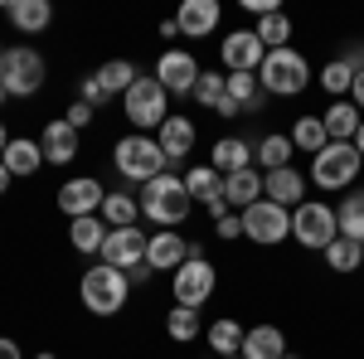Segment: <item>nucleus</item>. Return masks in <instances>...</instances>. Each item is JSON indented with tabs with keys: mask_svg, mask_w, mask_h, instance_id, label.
<instances>
[{
	"mask_svg": "<svg viewBox=\"0 0 364 359\" xmlns=\"http://www.w3.org/2000/svg\"><path fill=\"white\" fill-rule=\"evenodd\" d=\"M190 97H195L199 107H219L228 97V73H199V83H195Z\"/></svg>",
	"mask_w": 364,
	"mask_h": 359,
	"instance_id": "nucleus-39",
	"label": "nucleus"
},
{
	"mask_svg": "<svg viewBox=\"0 0 364 359\" xmlns=\"http://www.w3.org/2000/svg\"><path fill=\"white\" fill-rule=\"evenodd\" d=\"M219 58H224V73H257L262 58H267V44L252 29H233V34H224V44H219Z\"/></svg>",
	"mask_w": 364,
	"mask_h": 359,
	"instance_id": "nucleus-14",
	"label": "nucleus"
},
{
	"mask_svg": "<svg viewBox=\"0 0 364 359\" xmlns=\"http://www.w3.org/2000/svg\"><path fill=\"white\" fill-rule=\"evenodd\" d=\"M219 20H224L219 0H185L180 15H175V29H180L185 39H209V34L219 29Z\"/></svg>",
	"mask_w": 364,
	"mask_h": 359,
	"instance_id": "nucleus-17",
	"label": "nucleus"
},
{
	"mask_svg": "<svg viewBox=\"0 0 364 359\" xmlns=\"http://www.w3.org/2000/svg\"><path fill=\"white\" fill-rule=\"evenodd\" d=\"M166 335H170V340H180V345L199 340V311H190V306H175V311L166 316Z\"/></svg>",
	"mask_w": 364,
	"mask_h": 359,
	"instance_id": "nucleus-38",
	"label": "nucleus"
},
{
	"mask_svg": "<svg viewBox=\"0 0 364 359\" xmlns=\"http://www.w3.org/2000/svg\"><path fill=\"white\" fill-rule=\"evenodd\" d=\"M102 199H107V190H102V180H97V175H73V180H63L58 194H54V204L68 214V219L102 214Z\"/></svg>",
	"mask_w": 364,
	"mask_h": 359,
	"instance_id": "nucleus-11",
	"label": "nucleus"
},
{
	"mask_svg": "<svg viewBox=\"0 0 364 359\" xmlns=\"http://www.w3.org/2000/svg\"><path fill=\"white\" fill-rule=\"evenodd\" d=\"M0 63H5V44H0Z\"/></svg>",
	"mask_w": 364,
	"mask_h": 359,
	"instance_id": "nucleus-53",
	"label": "nucleus"
},
{
	"mask_svg": "<svg viewBox=\"0 0 364 359\" xmlns=\"http://www.w3.org/2000/svg\"><path fill=\"white\" fill-rule=\"evenodd\" d=\"M5 97H10V92H5V83H0V102H5Z\"/></svg>",
	"mask_w": 364,
	"mask_h": 359,
	"instance_id": "nucleus-51",
	"label": "nucleus"
},
{
	"mask_svg": "<svg viewBox=\"0 0 364 359\" xmlns=\"http://www.w3.org/2000/svg\"><path fill=\"white\" fill-rule=\"evenodd\" d=\"M224 194H228V209H248V204H257L262 199V170H238V175H224Z\"/></svg>",
	"mask_w": 364,
	"mask_h": 359,
	"instance_id": "nucleus-26",
	"label": "nucleus"
},
{
	"mask_svg": "<svg viewBox=\"0 0 364 359\" xmlns=\"http://www.w3.org/2000/svg\"><path fill=\"white\" fill-rule=\"evenodd\" d=\"M262 199H272L282 209H296V204H306V175L296 166L287 170H267L262 175Z\"/></svg>",
	"mask_w": 364,
	"mask_h": 359,
	"instance_id": "nucleus-18",
	"label": "nucleus"
},
{
	"mask_svg": "<svg viewBox=\"0 0 364 359\" xmlns=\"http://www.w3.org/2000/svg\"><path fill=\"white\" fill-rule=\"evenodd\" d=\"M78 296H83V306L92 311V316H117L122 306H127V296H132V277L117 272V267H107V262H97V267H87L83 282H78Z\"/></svg>",
	"mask_w": 364,
	"mask_h": 359,
	"instance_id": "nucleus-4",
	"label": "nucleus"
},
{
	"mask_svg": "<svg viewBox=\"0 0 364 359\" xmlns=\"http://www.w3.org/2000/svg\"><path fill=\"white\" fill-rule=\"evenodd\" d=\"M0 166L10 170L15 180H25V175H34V170L44 166V151H39V141H29V136H15L10 146H5V156H0Z\"/></svg>",
	"mask_w": 364,
	"mask_h": 359,
	"instance_id": "nucleus-24",
	"label": "nucleus"
},
{
	"mask_svg": "<svg viewBox=\"0 0 364 359\" xmlns=\"http://www.w3.org/2000/svg\"><path fill=\"white\" fill-rule=\"evenodd\" d=\"M252 161H257V146H248L243 136H219L209 146V170H219V175H238Z\"/></svg>",
	"mask_w": 364,
	"mask_h": 359,
	"instance_id": "nucleus-19",
	"label": "nucleus"
},
{
	"mask_svg": "<svg viewBox=\"0 0 364 359\" xmlns=\"http://www.w3.org/2000/svg\"><path fill=\"white\" fill-rule=\"evenodd\" d=\"M199 68L195 63V54H185V49H166V54L156 58V83L166 87L170 97H190L195 92V83H199Z\"/></svg>",
	"mask_w": 364,
	"mask_h": 359,
	"instance_id": "nucleus-13",
	"label": "nucleus"
},
{
	"mask_svg": "<svg viewBox=\"0 0 364 359\" xmlns=\"http://www.w3.org/2000/svg\"><path fill=\"white\" fill-rule=\"evenodd\" d=\"M316 83H321V87H326V92H331V97L340 102V97H350V87H355V73H350L340 58H331V63L316 73Z\"/></svg>",
	"mask_w": 364,
	"mask_h": 359,
	"instance_id": "nucleus-37",
	"label": "nucleus"
},
{
	"mask_svg": "<svg viewBox=\"0 0 364 359\" xmlns=\"http://www.w3.org/2000/svg\"><path fill=\"white\" fill-rule=\"evenodd\" d=\"M39 151H44V166H68V161H78V132L63 117H54L39 136Z\"/></svg>",
	"mask_w": 364,
	"mask_h": 359,
	"instance_id": "nucleus-20",
	"label": "nucleus"
},
{
	"mask_svg": "<svg viewBox=\"0 0 364 359\" xmlns=\"http://www.w3.org/2000/svg\"><path fill=\"white\" fill-rule=\"evenodd\" d=\"M214 112H219V117H228V122H233V117H243V107H238L233 97H224V102H219V107H214Z\"/></svg>",
	"mask_w": 364,
	"mask_h": 359,
	"instance_id": "nucleus-45",
	"label": "nucleus"
},
{
	"mask_svg": "<svg viewBox=\"0 0 364 359\" xmlns=\"http://www.w3.org/2000/svg\"><path fill=\"white\" fill-rule=\"evenodd\" d=\"M5 20L20 29V34H44L54 25V5L49 0H10L5 5Z\"/></svg>",
	"mask_w": 364,
	"mask_h": 359,
	"instance_id": "nucleus-22",
	"label": "nucleus"
},
{
	"mask_svg": "<svg viewBox=\"0 0 364 359\" xmlns=\"http://www.w3.org/2000/svg\"><path fill=\"white\" fill-rule=\"evenodd\" d=\"M136 78H141V68L132 63V58H107V63L97 68V83L107 87V97H127Z\"/></svg>",
	"mask_w": 364,
	"mask_h": 359,
	"instance_id": "nucleus-29",
	"label": "nucleus"
},
{
	"mask_svg": "<svg viewBox=\"0 0 364 359\" xmlns=\"http://www.w3.org/2000/svg\"><path fill=\"white\" fill-rule=\"evenodd\" d=\"M282 359H301V355H291V350H287V355H282Z\"/></svg>",
	"mask_w": 364,
	"mask_h": 359,
	"instance_id": "nucleus-52",
	"label": "nucleus"
},
{
	"mask_svg": "<svg viewBox=\"0 0 364 359\" xmlns=\"http://www.w3.org/2000/svg\"><path fill=\"white\" fill-rule=\"evenodd\" d=\"M10 180H15V175H10V170H5V166H0V194H5V190H10Z\"/></svg>",
	"mask_w": 364,
	"mask_h": 359,
	"instance_id": "nucleus-47",
	"label": "nucleus"
},
{
	"mask_svg": "<svg viewBox=\"0 0 364 359\" xmlns=\"http://www.w3.org/2000/svg\"><path fill=\"white\" fill-rule=\"evenodd\" d=\"M141 214L156 223V228H180V223L190 219V209H195V199L185 190V175H156L151 185H141Z\"/></svg>",
	"mask_w": 364,
	"mask_h": 359,
	"instance_id": "nucleus-1",
	"label": "nucleus"
},
{
	"mask_svg": "<svg viewBox=\"0 0 364 359\" xmlns=\"http://www.w3.org/2000/svg\"><path fill=\"white\" fill-rule=\"evenodd\" d=\"M92 117H97V112L87 107V102H73V107L63 112V122H68L73 132H83V127H92Z\"/></svg>",
	"mask_w": 364,
	"mask_h": 359,
	"instance_id": "nucleus-41",
	"label": "nucleus"
},
{
	"mask_svg": "<svg viewBox=\"0 0 364 359\" xmlns=\"http://www.w3.org/2000/svg\"><path fill=\"white\" fill-rule=\"evenodd\" d=\"M326 262H331V272H360L364 267V243H355V238H336V243L326 248Z\"/></svg>",
	"mask_w": 364,
	"mask_h": 359,
	"instance_id": "nucleus-35",
	"label": "nucleus"
},
{
	"mask_svg": "<svg viewBox=\"0 0 364 359\" xmlns=\"http://www.w3.org/2000/svg\"><path fill=\"white\" fill-rule=\"evenodd\" d=\"M141 219V199L132 190H107V199H102V223L107 228H136Z\"/></svg>",
	"mask_w": 364,
	"mask_h": 359,
	"instance_id": "nucleus-27",
	"label": "nucleus"
},
{
	"mask_svg": "<svg viewBox=\"0 0 364 359\" xmlns=\"http://www.w3.org/2000/svg\"><path fill=\"white\" fill-rule=\"evenodd\" d=\"M185 190H190V199H195V204H204V209H209L214 219H224V214H233V209H228L224 175H219V170H209V166L185 170Z\"/></svg>",
	"mask_w": 364,
	"mask_h": 359,
	"instance_id": "nucleus-16",
	"label": "nucleus"
},
{
	"mask_svg": "<svg viewBox=\"0 0 364 359\" xmlns=\"http://www.w3.org/2000/svg\"><path fill=\"white\" fill-rule=\"evenodd\" d=\"M5 146H10V132H5V122H0V156H5Z\"/></svg>",
	"mask_w": 364,
	"mask_h": 359,
	"instance_id": "nucleus-49",
	"label": "nucleus"
},
{
	"mask_svg": "<svg viewBox=\"0 0 364 359\" xmlns=\"http://www.w3.org/2000/svg\"><path fill=\"white\" fill-rule=\"evenodd\" d=\"M291 238L311 252H326L331 243L340 238V219L331 204H321V199H306V204H296L291 209Z\"/></svg>",
	"mask_w": 364,
	"mask_h": 359,
	"instance_id": "nucleus-7",
	"label": "nucleus"
},
{
	"mask_svg": "<svg viewBox=\"0 0 364 359\" xmlns=\"http://www.w3.org/2000/svg\"><path fill=\"white\" fill-rule=\"evenodd\" d=\"M257 83H262L267 97H296V92H306L311 87L306 54H296L291 44H287V49H267L262 68H257Z\"/></svg>",
	"mask_w": 364,
	"mask_h": 359,
	"instance_id": "nucleus-3",
	"label": "nucleus"
},
{
	"mask_svg": "<svg viewBox=\"0 0 364 359\" xmlns=\"http://www.w3.org/2000/svg\"><path fill=\"white\" fill-rule=\"evenodd\" d=\"M122 112H127V122L136 127L141 136H151V132H161V122L170 117V92L156 78H136L132 92L122 97Z\"/></svg>",
	"mask_w": 364,
	"mask_h": 359,
	"instance_id": "nucleus-6",
	"label": "nucleus"
},
{
	"mask_svg": "<svg viewBox=\"0 0 364 359\" xmlns=\"http://www.w3.org/2000/svg\"><path fill=\"white\" fill-rule=\"evenodd\" d=\"M326 122L321 117H296V127H291V146L296 151H306V156H321L326 151Z\"/></svg>",
	"mask_w": 364,
	"mask_h": 359,
	"instance_id": "nucleus-32",
	"label": "nucleus"
},
{
	"mask_svg": "<svg viewBox=\"0 0 364 359\" xmlns=\"http://www.w3.org/2000/svg\"><path fill=\"white\" fill-rule=\"evenodd\" d=\"M291 151H296V146H291V136H282V132L262 136L257 141V166H262V175H267V170H287L291 166Z\"/></svg>",
	"mask_w": 364,
	"mask_h": 359,
	"instance_id": "nucleus-30",
	"label": "nucleus"
},
{
	"mask_svg": "<svg viewBox=\"0 0 364 359\" xmlns=\"http://www.w3.org/2000/svg\"><path fill=\"white\" fill-rule=\"evenodd\" d=\"M340 219V238H355V243H364V194H345L336 209Z\"/></svg>",
	"mask_w": 364,
	"mask_h": 359,
	"instance_id": "nucleus-33",
	"label": "nucleus"
},
{
	"mask_svg": "<svg viewBox=\"0 0 364 359\" xmlns=\"http://www.w3.org/2000/svg\"><path fill=\"white\" fill-rule=\"evenodd\" d=\"M146 243H151V233H141V228H112L97 257H102L107 267L132 277L136 267H146Z\"/></svg>",
	"mask_w": 364,
	"mask_h": 359,
	"instance_id": "nucleus-12",
	"label": "nucleus"
},
{
	"mask_svg": "<svg viewBox=\"0 0 364 359\" xmlns=\"http://www.w3.org/2000/svg\"><path fill=\"white\" fill-rule=\"evenodd\" d=\"M156 141H161V151H166V161L175 166V161H185V156L195 151L199 132H195V122H190V117H175V112H170L166 122H161V132H156Z\"/></svg>",
	"mask_w": 364,
	"mask_h": 359,
	"instance_id": "nucleus-21",
	"label": "nucleus"
},
{
	"mask_svg": "<svg viewBox=\"0 0 364 359\" xmlns=\"http://www.w3.org/2000/svg\"><path fill=\"white\" fill-rule=\"evenodd\" d=\"M0 83L10 97H34L44 87V58L34 54L29 44H15L5 49V63H0Z\"/></svg>",
	"mask_w": 364,
	"mask_h": 359,
	"instance_id": "nucleus-8",
	"label": "nucleus"
},
{
	"mask_svg": "<svg viewBox=\"0 0 364 359\" xmlns=\"http://www.w3.org/2000/svg\"><path fill=\"white\" fill-rule=\"evenodd\" d=\"M321 122H326V136L331 141H355V132H360L364 112L350 102V97H340V102H331V107L321 112Z\"/></svg>",
	"mask_w": 364,
	"mask_h": 359,
	"instance_id": "nucleus-23",
	"label": "nucleus"
},
{
	"mask_svg": "<svg viewBox=\"0 0 364 359\" xmlns=\"http://www.w3.org/2000/svg\"><path fill=\"white\" fill-rule=\"evenodd\" d=\"M78 102H87L92 112H97V107H107V102H112V97H107V87L97 83V73H87V78H83V87H78Z\"/></svg>",
	"mask_w": 364,
	"mask_h": 359,
	"instance_id": "nucleus-40",
	"label": "nucleus"
},
{
	"mask_svg": "<svg viewBox=\"0 0 364 359\" xmlns=\"http://www.w3.org/2000/svg\"><path fill=\"white\" fill-rule=\"evenodd\" d=\"M214 233L228 238V243H233V238H243V214H224V219H214Z\"/></svg>",
	"mask_w": 364,
	"mask_h": 359,
	"instance_id": "nucleus-42",
	"label": "nucleus"
},
{
	"mask_svg": "<svg viewBox=\"0 0 364 359\" xmlns=\"http://www.w3.org/2000/svg\"><path fill=\"white\" fill-rule=\"evenodd\" d=\"M243 326H238V321H214V326H209V350H214V355L219 359H228V355H243Z\"/></svg>",
	"mask_w": 364,
	"mask_h": 359,
	"instance_id": "nucleus-31",
	"label": "nucleus"
},
{
	"mask_svg": "<svg viewBox=\"0 0 364 359\" xmlns=\"http://www.w3.org/2000/svg\"><path fill=\"white\" fill-rule=\"evenodd\" d=\"M112 161H117V170H122V180H127V190H132V185H151L156 175H166V170H170L161 141H156V136H141V132H132V136L117 141V146H112Z\"/></svg>",
	"mask_w": 364,
	"mask_h": 359,
	"instance_id": "nucleus-2",
	"label": "nucleus"
},
{
	"mask_svg": "<svg viewBox=\"0 0 364 359\" xmlns=\"http://www.w3.org/2000/svg\"><path fill=\"white\" fill-rule=\"evenodd\" d=\"M340 63H345L350 73H364V39H355V44H350V49L340 54Z\"/></svg>",
	"mask_w": 364,
	"mask_h": 359,
	"instance_id": "nucleus-43",
	"label": "nucleus"
},
{
	"mask_svg": "<svg viewBox=\"0 0 364 359\" xmlns=\"http://www.w3.org/2000/svg\"><path fill=\"white\" fill-rule=\"evenodd\" d=\"M287 355V335L277 326H252L243 335V359H282Z\"/></svg>",
	"mask_w": 364,
	"mask_h": 359,
	"instance_id": "nucleus-28",
	"label": "nucleus"
},
{
	"mask_svg": "<svg viewBox=\"0 0 364 359\" xmlns=\"http://www.w3.org/2000/svg\"><path fill=\"white\" fill-rule=\"evenodd\" d=\"M228 359H243V355H228Z\"/></svg>",
	"mask_w": 364,
	"mask_h": 359,
	"instance_id": "nucleus-54",
	"label": "nucleus"
},
{
	"mask_svg": "<svg viewBox=\"0 0 364 359\" xmlns=\"http://www.w3.org/2000/svg\"><path fill=\"white\" fill-rule=\"evenodd\" d=\"M252 34L267 44V49H287V39H291V20H287V10H272V15H262Z\"/></svg>",
	"mask_w": 364,
	"mask_h": 359,
	"instance_id": "nucleus-36",
	"label": "nucleus"
},
{
	"mask_svg": "<svg viewBox=\"0 0 364 359\" xmlns=\"http://www.w3.org/2000/svg\"><path fill=\"white\" fill-rule=\"evenodd\" d=\"M190 262V238L185 233H170V228H161V233H151V243H146V267L151 272H180Z\"/></svg>",
	"mask_w": 364,
	"mask_h": 359,
	"instance_id": "nucleus-15",
	"label": "nucleus"
},
{
	"mask_svg": "<svg viewBox=\"0 0 364 359\" xmlns=\"http://www.w3.org/2000/svg\"><path fill=\"white\" fill-rule=\"evenodd\" d=\"M214 286H219V272H214L209 257H190L180 272L170 277V296H175V306H190V311H199V306L209 301Z\"/></svg>",
	"mask_w": 364,
	"mask_h": 359,
	"instance_id": "nucleus-9",
	"label": "nucleus"
},
{
	"mask_svg": "<svg viewBox=\"0 0 364 359\" xmlns=\"http://www.w3.org/2000/svg\"><path fill=\"white\" fill-rule=\"evenodd\" d=\"M34 359H54V350H44V355H34Z\"/></svg>",
	"mask_w": 364,
	"mask_h": 359,
	"instance_id": "nucleus-50",
	"label": "nucleus"
},
{
	"mask_svg": "<svg viewBox=\"0 0 364 359\" xmlns=\"http://www.w3.org/2000/svg\"><path fill=\"white\" fill-rule=\"evenodd\" d=\"M350 102L364 112V73H355V87H350Z\"/></svg>",
	"mask_w": 364,
	"mask_h": 359,
	"instance_id": "nucleus-46",
	"label": "nucleus"
},
{
	"mask_svg": "<svg viewBox=\"0 0 364 359\" xmlns=\"http://www.w3.org/2000/svg\"><path fill=\"white\" fill-rule=\"evenodd\" d=\"M107 223H102V214H87V219H68V243H73V252H102V243H107Z\"/></svg>",
	"mask_w": 364,
	"mask_h": 359,
	"instance_id": "nucleus-25",
	"label": "nucleus"
},
{
	"mask_svg": "<svg viewBox=\"0 0 364 359\" xmlns=\"http://www.w3.org/2000/svg\"><path fill=\"white\" fill-rule=\"evenodd\" d=\"M0 359H25V350H20L10 335H0Z\"/></svg>",
	"mask_w": 364,
	"mask_h": 359,
	"instance_id": "nucleus-44",
	"label": "nucleus"
},
{
	"mask_svg": "<svg viewBox=\"0 0 364 359\" xmlns=\"http://www.w3.org/2000/svg\"><path fill=\"white\" fill-rule=\"evenodd\" d=\"M364 156L355 151V141H326V151L321 156H311V180L321 185V190H350L355 185V175H360Z\"/></svg>",
	"mask_w": 364,
	"mask_h": 359,
	"instance_id": "nucleus-5",
	"label": "nucleus"
},
{
	"mask_svg": "<svg viewBox=\"0 0 364 359\" xmlns=\"http://www.w3.org/2000/svg\"><path fill=\"white\" fill-rule=\"evenodd\" d=\"M355 151L364 156V122H360V132H355Z\"/></svg>",
	"mask_w": 364,
	"mask_h": 359,
	"instance_id": "nucleus-48",
	"label": "nucleus"
},
{
	"mask_svg": "<svg viewBox=\"0 0 364 359\" xmlns=\"http://www.w3.org/2000/svg\"><path fill=\"white\" fill-rule=\"evenodd\" d=\"M228 97H233L243 112H257L267 92H262V83H257V73H228Z\"/></svg>",
	"mask_w": 364,
	"mask_h": 359,
	"instance_id": "nucleus-34",
	"label": "nucleus"
},
{
	"mask_svg": "<svg viewBox=\"0 0 364 359\" xmlns=\"http://www.w3.org/2000/svg\"><path fill=\"white\" fill-rule=\"evenodd\" d=\"M243 233H248L257 248H272L282 238H291V209H282L272 199H257L243 209Z\"/></svg>",
	"mask_w": 364,
	"mask_h": 359,
	"instance_id": "nucleus-10",
	"label": "nucleus"
}]
</instances>
